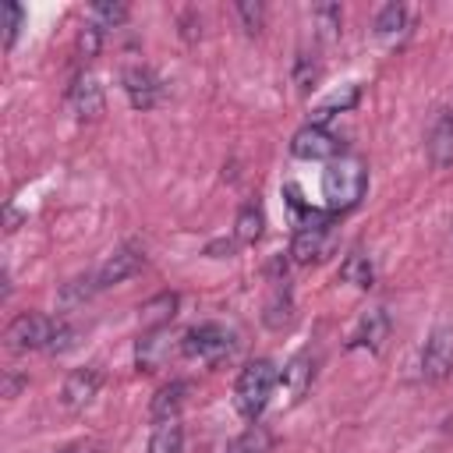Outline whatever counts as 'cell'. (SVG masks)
I'll list each match as a JSON object with an SVG mask.
<instances>
[{
    "mask_svg": "<svg viewBox=\"0 0 453 453\" xmlns=\"http://www.w3.org/2000/svg\"><path fill=\"white\" fill-rule=\"evenodd\" d=\"M142 262H145V255H142V248H134V244H124V248H117L99 269H96V283H99V290H106V287H117V283H124V280H131L138 269H142Z\"/></svg>",
    "mask_w": 453,
    "mask_h": 453,
    "instance_id": "cell-9",
    "label": "cell"
},
{
    "mask_svg": "<svg viewBox=\"0 0 453 453\" xmlns=\"http://www.w3.org/2000/svg\"><path fill=\"white\" fill-rule=\"evenodd\" d=\"M290 152L297 159H308V163H322V159H336L340 152V138L326 127H315V124H304L301 131H294L290 138Z\"/></svg>",
    "mask_w": 453,
    "mask_h": 453,
    "instance_id": "cell-7",
    "label": "cell"
},
{
    "mask_svg": "<svg viewBox=\"0 0 453 453\" xmlns=\"http://www.w3.org/2000/svg\"><path fill=\"white\" fill-rule=\"evenodd\" d=\"M425 149H428V163H432L435 170L453 166V110H439V113L432 117Z\"/></svg>",
    "mask_w": 453,
    "mask_h": 453,
    "instance_id": "cell-10",
    "label": "cell"
},
{
    "mask_svg": "<svg viewBox=\"0 0 453 453\" xmlns=\"http://www.w3.org/2000/svg\"><path fill=\"white\" fill-rule=\"evenodd\" d=\"M234 237L241 244H255L262 237V209L258 205H244L237 212V223H234Z\"/></svg>",
    "mask_w": 453,
    "mask_h": 453,
    "instance_id": "cell-24",
    "label": "cell"
},
{
    "mask_svg": "<svg viewBox=\"0 0 453 453\" xmlns=\"http://www.w3.org/2000/svg\"><path fill=\"white\" fill-rule=\"evenodd\" d=\"M234 11H237V18H241V25H244L248 35H258V32H262V25H265V7H262V4L241 0Z\"/></svg>",
    "mask_w": 453,
    "mask_h": 453,
    "instance_id": "cell-28",
    "label": "cell"
},
{
    "mask_svg": "<svg viewBox=\"0 0 453 453\" xmlns=\"http://www.w3.org/2000/svg\"><path fill=\"white\" fill-rule=\"evenodd\" d=\"M57 333V322L42 311H21L7 326V347L11 350H50V340Z\"/></svg>",
    "mask_w": 453,
    "mask_h": 453,
    "instance_id": "cell-4",
    "label": "cell"
},
{
    "mask_svg": "<svg viewBox=\"0 0 453 453\" xmlns=\"http://www.w3.org/2000/svg\"><path fill=\"white\" fill-rule=\"evenodd\" d=\"M120 81H124L127 103H131L134 110H152V106H159V99H163V81H159V74H156L152 67L131 64V67H124Z\"/></svg>",
    "mask_w": 453,
    "mask_h": 453,
    "instance_id": "cell-6",
    "label": "cell"
},
{
    "mask_svg": "<svg viewBox=\"0 0 453 453\" xmlns=\"http://www.w3.org/2000/svg\"><path fill=\"white\" fill-rule=\"evenodd\" d=\"M262 322H265L269 329H287V326L294 322V297H290V290H287L283 280H276V287H273V294H269V301H265Z\"/></svg>",
    "mask_w": 453,
    "mask_h": 453,
    "instance_id": "cell-17",
    "label": "cell"
},
{
    "mask_svg": "<svg viewBox=\"0 0 453 453\" xmlns=\"http://www.w3.org/2000/svg\"><path fill=\"white\" fill-rule=\"evenodd\" d=\"M124 18H127V7L124 4H113V0H99V4L88 7V21L96 28H117Z\"/></svg>",
    "mask_w": 453,
    "mask_h": 453,
    "instance_id": "cell-26",
    "label": "cell"
},
{
    "mask_svg": "<svg viewBox=\"0 0 453 453\" xmlns=\"http://www.w3.org/2000/svg\"><path fill=\"white\" fill-rule=\"evenodd\" d=\"M234 347H237V336H234L226 326H219V322L191 326V329L184 333V340H180V350H184L188 357L205 361V365L226 361V357L234 354Z\"/></svg>",
    "mask_w": 453,
    "mask_h": 453,
    "instance_id": "cell-3",
    "label": "cell"
},
{
    "mask_svg": "<svg viewBox=\"0 0 453 453\" xmlns=\"http://www.w3.org/2000/svg\"><path fill=\"white\" fill-rule=\"evenodd\" d=\"M180 446H184V428L177 418H170V421H156L145 453H180Z\"/></svg>",
    "mask_w": 453,
    "mask_h": 453,
    "instance_id": "cell-20",
    "label": "cell"
},
{
    "mask_svg": "<svg viewBox=\"0 0 453 453\" xmlns=\"http://www.w3.org/2000/svg\"><path fill=\"white\" fill-rule=\"evenodd\" d=\"M357 96H361V92H357V85H347L343 92H333V96H329V99H326V103H322V106L311 113V120H308V124H315V127H326V124H329L336 113L350 110V106L357 103Z\"/></svg>",
    "mask_w": 453,
    "mask_h": 453,
    "instance_id": "cell-21",
    "label": "cell"
},
{
    "mask_svg": "<svg viewBox=\"0 0 453 453\" xmlns=\"http://www.w3.org/2000/svg\"><path fill=\"white\" fill-rule=\"evenodd\" d=\"M7 230H18V212L14 209H7Z\"/></svg>",
    "mask_w": 453,
    "mask_h": 453,
    "instance_id": "cell-33",
    "label": "cell"
},
{
    "mask_svg": "<svg viewBox=\"0 0 453 453\" xmlns=\"http://www.w3.org/2000/svg\"><path fill=\"white\" fill-rule=\"evenodd\" d=\"M74 329L67 326V322H57V333H53V340H50V354H64V350H71L74 347Z\"/></svg>",
    "mask_w": 453,
    "mask_h": 453,
    "instance_id": "cell-32",
    "label": "cell"
},
{
    "mask_svg": "<svg viewBox=\"0 0 453 453\" xmlns=\"http://www.w3.org/2000/svg\"><path fill=\"white\" fill-rule=\"evenodd\" d=\"M177 304H180V297H177L173 290H163V294L149 297V301L138 308V322H142V329H145V333H152V329H166V326L173 322V315H177Z\"/></svg>",
    "mask_w": 453,
    "mask_h": 453,
    "instance_id": "cell-13",
    "label": "cell"
},
{
    "mask_svg": "<svg viewBox=\"0 0 453 453\" xmlns=\"http://www.w3.org/2000/svg\"><path fill=\"white\" fill-rule=\"evenodd\" d=\"M273 449V435H269V428L265 425H248L234 442H230V449L226 453H269Z\"/></svg>",
    "mask_w": 453,
    "mask_h": 453,
    "instance_id": "cell-22",
    "label": "cell"
},
{
    "mask_svg": "<svg viewBox=\"0 0 453 453\" xmlns=\"http://www.w3.org/2000/svg\"><path fill=\"white\" fill-rule=\"evenodd\" d=\"M315 81H319V60L311 53H297V60H294V85H297V92H311Z\"/></svg>",
    "mask_w": 453,
    "mask_h": 453,
    "instance_id": "cell-27",
    "label": "cell"
},
{
    "mask_svg": "<svg viewBox=\"0 0 453 453\" xmlns=\"http://www.w3.org/2000/svg\"><path fill=\"white\" fill-rule=\"evenodd\" d=\"M340 276H343L347 283L361 287V290H368V287H372V280H375V273H372V262H368L361 251H354V255H347V258H343V265H340Z\"/></svg>",
    "mask_w": 453,
    "mask_h": 453,
    "instance_id": "cell-25",
    "label": "cell"
},
{
    "mask_svg": "<svg viewBox=\"0 0 453 453\" xmlns=\"http://www.w3.org/2000/svg\"><path fill=\"white\" fill-rule=\"evenodd\" d=\"M280 375H276V365L269 357H255L241 368L237 375V389H234V400H237V411L248 418V421H258L262 411L269 407L273 400V389H276Z\"/></svg>",
    "mask_w": 453,
    "mask_h": 453,
    "instance_id": "cell-2",
    "label": "cell"
},
{
    "mask_svg": "<svg viewBox=\"0 0 453 453\" xmlns=\"http://www.w3.org/2000/svg\"><path fill=\"white\" fill-rule=\"evenodd\" d=\"M311 18L319 21V28H322L326 39H333V35L340 32V7H336V4H319V7L311 11Z\"/></svg>",
    "mask_w": 453,
    "mask_h": 453,
    "instance_id": "cell-30",
    "label": "cell"
},
{
    "mask_svg": "<svg viewBox=\"0 0 453 453\" xmlns=\"http://www.w3.org/2000/svg\"><path fill=\"white\" fill-rule=\"evenodd\" d=\"M96 290H99L96 273H88V276H74V280H67V283L60 287V308H78V304H85Z\"/></svg>",
    "mask_w": 453,
    "mask_h": 453,
    "instance_id": "cell-23",
    "label": "cell"
},
{
    "mask_svg": "<svg viewBox=\"0 0 453 453\" xmlns=\"http://www.w3.org/2000/svg\"><path fill=\"white\" fill-rule=\"evenodd\" d=\"M407 7L403 4H386L379 14H375V35L382 39V42H396V39H403V32H407Z\"/></svg>",
    "mask_w": 453,
    "mask_h": 453,
    "instance_id": "cell-18",
    "label": "cell"
},
{
    "mask_svg": "<svg viewBox=\"0 0 453 453\" xmlns=\"http://www.w3.org/2000/svg\"><path fill=\"white\" fill-rule=\"evenodd\" d=\"M311 379H315V361H311V354H308V350L294 354V357L287 361V368H283V386H287L290 403H297V400L311 389Z\"/></svg>",
    "mask_w": 453,
    "mask_h": 453,
    "instance_id": "cell-15",
    "label": "cell"
},
{
    "mask_svg": "<svg viewBox=\"0 0 453 453\" xmlns=\"http://www.w3.org/2000/svg\"><path fill=\"white\" fill-rule=\"evenodd\" d=\"M329 248V226L326 223H311V226H297L294 234V244H290V258L297 265H311L326 255Z\"/></svg>",
    "mask_w": 453,
    "mask_h": 453,
    "instance_id": "cell-11",
    "label": "cell"
},
{
    "mask_svg": "<svg viewBox=\"0 0 453 453\" xmlns=\"http://www.w3.org/2000/svg\"><path fill=\"white\" fill-rule=\"evenodd\" d=\"M166 357H170V336H166V329H152V333H142L138 336V347H134V368L138 372H156Z\"/></svg>",
    "mask_w": 453,
    "mask_h": 453,
    "instance_id": "cell-14",
    "label": "cell"
},
{
    "mask_svg": "<svg viewBox=\"0 0 453 453\" xmlns=\"http://www.w3.org/2000/svg\"><path fill=\"white\" fill-rule=\"evenodd\" d=\"M386 336H389V315H386L382 308H375V311H368V315L357 322V329H354V336H350V347L379 350V347L386 343Z\"/></svg>",
    "mask_w": 453,
    "mask_h": 453,
    "instance_id": "cell-16",
    "label": "cell"
},
{
    "mask_svg": "<svg viewBox=\"0 0 453 453\" xmlns=\"http://www.w3.org/2000/svg\"><path fill=\"white\" fill-rule=\"evenodd\" d=\"M449 234H453V230H449Z\"/></svg>",
    "mask_w": 453,
    "mask_h": 453,
    "instance_id": "cell-35",
    "label": "cell"
},
{
    "mask_svg": "<svg viewBox=\"0 0 453 453\" xmlns=\"http://www.w3.org/2000/svg\"><path fill=\"white\" fill-rule=\"evenodd\" d=\"M453 372V329H435L421 350V375L428 382H442Z\"/></svg>",
    "mask_w": 453,
    "mask_h": 453,
    "instance_id": "cell-8",
    "label": "cell"
},
{
    "mask_svg": "<svg viewBox=\"0 0 453 453\" xmlns=\"http://www.w3.org/2000/svg\"><path fill=\"white\" fill-rule=\"evenodd\" d=\"M99 42H103V28H96L92 21L78 32V53L85 57V60H92L96 53H99Z\"/></svg>",
    "mask_w": 453,
    "mask_h": 453,
    "instance_id": "cell-31",
    "label": "cell"
},
{
    "mask_svg": "<svg viewBox=\"0 0 453 453\" xmlns=\"http://www.w3.org/2000/svg\"><path fill=\"white\" fill-rule=\"evenodd\" d=\"M184 393H188V382H166V386L152 396V407H149L152 421H170V418H177V411H180V403H184Z\"/></svg>",
    "mask_w": 453,
    "mask_h": 453,
    "instance_id": "cell-19",
    "label": "cell"
},
{
    "mask_svg": "<svg viewBox=\"0 0 453 453\" xmlns=\"http://www.w3.org/2000/svg\"><path fill=\"white\" fill-rule=\"evenodd\" d=\"M0 18H4V46L11 50L14 46V39H18V28H21V18H25V11L18 7V4H4L0 7Z\"/></svg>",
    "mask_w": 453,
    "mask_h": 453,
    "instance_id": "cell-29",
    "label": "cell"
},
{
    "mask_svg": "<svg viewBox=\"0 0 453 453\" xmlns=\"http://www.w3.org/2000/svg\"><path fill=\"white\" fill-rule=\"evenodd\" d=\"M368 188V170L357 156H340L326 166L322 173V198L329 205V212H347L361 202Z\"/></svg>",
    "mask_w": 453,
    "mask_h": 453,
    "instance_id": "cell-1",
    "label": "cell"
},
{
    "mask_svg": "<svg viewBox=\"0 0 453 453\" xmlns=\"http://www.w3.org/2000/svg\"><path fill=\"white\" fill-rule=\"evenodd\" d=\"M99 386H103V368L99 365H85V368H74L64 386H60V403L64 411H85L96 396H99Z\"/></svg>",
    "mask_w": 453,
    "mask_h": 453,
    "instance_id": "cell-5",
    "label": "cell"
},
{
    "mask_svg": "<svg viewBox=\"0 0 453 453\" xmlns=\"http://www.w3.org/2000/svg\"><path fill=\"white\" fill-rule=\"evenodd\" d=\"M71 106L78 113V120H99L103 110H106V99H103V85L92 78V74H81L71 88Z\"/></svg>",
    "mask_w": 453,
    "mask_h": 453,
    "instance_id": "cell-12",
    "label": "cell"
},
{
    "mask_svg": "<svg viewBox=\"0 0 453 453\" xmlns=\"http://www.w3.org/2000/svg\"><path fill=\"white\" fill-rule=\"evenodd\" d=\"M64 453H85V449H64Z\"/></svg>",
    "mask_w": 453,
    "mask_h": 453,
    "instance_id": "cell-34",
    "label": "cell"
}]
</instances>
